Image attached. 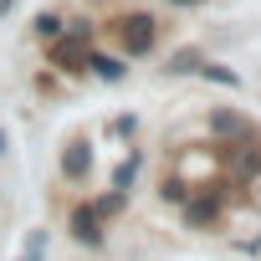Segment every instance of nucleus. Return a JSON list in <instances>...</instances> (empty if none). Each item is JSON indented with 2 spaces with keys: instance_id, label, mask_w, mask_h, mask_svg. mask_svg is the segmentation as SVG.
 <instances>
[{
  "instance_id": "obj_1",
  "label": "nucleus",
  "mask_w": 261,
  "mask_h": 261,
  "mask_svg": "<svg viewBox=\"0 0 261 261\" xmlns=\"http://www.w3.org/2000/svg\"><path fill=\"white\" fill-rule=\"evenodd\" d=\"M72 236H77L82 246H97V241H102V215H97L92 205H82V210L72 215Z\"/></svg>"
},
{
  "instance_id": "obj_2",
  "label": "nucleus",
  "mask_w": 261,
  "mask_h": 261,
  "mask_svg": "<svg viewBox=\"0 0 261 261\" xmlns=\"http://www.w3.org/2000/svg\"><path fill=\"white\" fill-rule=\"evenodd\" d=\"M123 41H128V51H149V46H154V21L128 16V21H123Z\"/></svg>"
},
{
  "instance_id": "obj_3",
  "label": "nucleus",
  "mask_w": 261,
  "mask_h": 261,
  "mask_svg": "<svg viewBox=\"0 0 261 261\" xmlns=\"http://www.w3.org/2000/svg\"><path fill=\"white\" fill-rule=\"evenodd\" d=\"M87 169H92V154H87V144H72V149L62 154V174H67V179H82Z\"/></svg>"
},
{
  "instance_id": "obj_4",
  "label": "nucleus",
  "mask_w": 261,
  "mask_h": 261,
  "mask_svg": "<svg viewBox=\"0 0 261 261\" xmlns=\"http://www.w3.org/2000/svg\"><path fill=\"white\" fill-rule=\"evenodd\" d=\"M230 174H236V179H256V174H261V149L246 144V149L230 159Z\"/></svg>"
},
{
  "instance_id": "obj_5",
  "label": "nucleus",
  "mask_w": 261,
  "mask_h": 261,
  "mask_svg": "<svg viewBox=\"0 0 261 261\" xmlns=\"http://www.w3.org/2000/svg\"><path fill=\"white\" fill-rule=\"evenodd\" d=\"M87 67H92L97 77H108V82L123 77V62H118V57H102V51H87Z\"/></svg>"
},
{
  "instance_id": "obj_6",
  "label": "nucleus",
  "mask_w": 261,
  "mask_h": 261,
  "mask_svg": "<svg viewBox=\"0 0 261 261\" xmlns=\"http://www.w3.org/2000/svg\"><path fill=\"white\" fill-rule=\"evenodd\" d=\"M210 220H215V200H210V195H200V200L190 205V225H210Z\"/></svg>"
},
{
  "instance_id": "obj_7",
  "label": "nucleus",
  "mask_w": 261,
  "mask_h": 261,
  "mask_svg": "<svg viewBox=\"0 0 261 261\" xmlns=\"http://www.w3.org/2000/svg\"><path fill=\"white\" fill-rule=\"evenodd\" d=\"M134 174H139V154H128V159L118 164V174H113V190H128V185H134Z\"/></svg>"
},
{
  "instance_id": "obj_8",
  "label": "nucleus",
  "mask_w": 261,
  "mask_h": 261,
  "mask_svg": "<svg viewBox=\"0 0 261 261\" xmlns=\"http://www.w3.org/2000/svg\"><path fill=\"white\" fill-rule=\"evenodd\" d=\"M215 128H220V134H241V128H246V123H241L236 113H215Z\"/></svg>"
},
{
  "instance_id": "obj_9",
  "label": "nucleus",
  "mask_w": 261,
  "mask_h": 261,
  "mask_svg": "<svg viewBox=\"0 0 261 261\" xmlns=\"http://www.w3.org/2000/svg\"><path fill=\"white\" fill-rule=\"evenodd\" d=\"M195 72H205L210 82H225V87H236V72H225V67H195Z\"/></svg>"
},
{
  "instance_id": "obj_10",
  "label": "nucleus",
  "mask_w": 261,
  "mask_h": 261,
  "mask_svg": "<svg viewBox=\"0 0 261 261\" xmlns=\"http://www.w3.org/2000/svg\"><path fill=\"white\" fill-rule=\"evenodd\" d=\"M92 210H97V215H113V210H123V190H118V195H108V200H97Z\"/></svg>"
},
{
  "instance_id": "obj_11",
  "label": "nucleus",
  "mask_w": 261,
  "mask_h": 261,
  "mask_svg": "<svg viewBox=\"0 0 261 261\" xmlns=\"http://www.w3.org/2000/svg\"><path fill=\"white\" fill-rule=\"evenodd\" d=\"M36 31H41V36H57V31H62V21H57V16H41V21H36Z\"/></svg>"
},
{
  "instance_id": "obj_12",
  "label": "nucleus",
  "mask_w": 261,
  "mask_h": 261,
  "mask_svg": "<svg viewBox=\"0 0 261 261\" xmlns=\"http://www.w3.org/2000/svg\"><path fill=\"white\" fill-rule=\"evenodd\" d=\"M41 246H46V236H31V246H26V256H21V261H36V256H41Z\"/></svg>"
},
{
  "instance_id": "obj_13",
  "label": "nucleus",
  "mask_w": 261,
  "mask_h": 261,
  "mask_svg": "<svg viewBox=\"0 0 261 261\" xmlns=\"http://www.w3.org/2000/svg\"><path fill=\"white\" fill-rule=\"evenodd\" d=\"M6 11H11V0H0V16H6Z\"/></svg>"
},
{
  "instance_id": "obj_14",
  "label": "nucleus",
  "mask_w": 261,
  "mask_h": 261,
  "mask_svg": "<svg viewBox=\"0 0 261 261\" xmlns=\"http://www.w3.org/2000/svg\"><path fill=\"white\" fill-rule=\"evenodd\" d=\"M0 149H6V139H0Z\"/></svg>"
}]
</instances>
